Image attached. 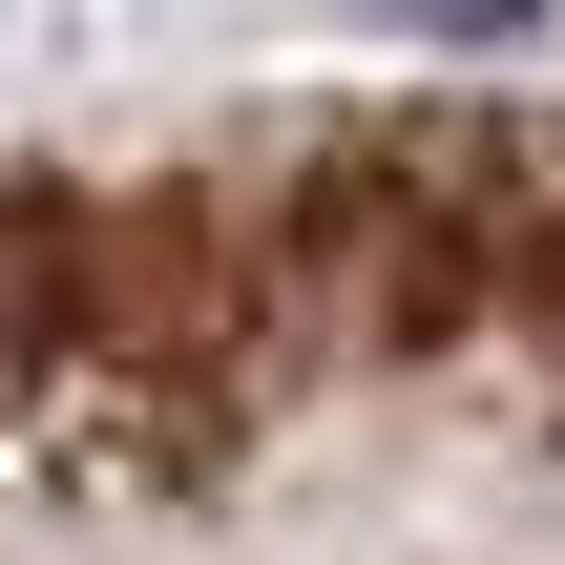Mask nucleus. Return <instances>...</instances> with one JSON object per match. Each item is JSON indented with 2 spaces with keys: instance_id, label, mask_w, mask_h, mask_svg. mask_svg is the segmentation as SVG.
<instances>
[{
  "instance_id": "f257e3e1",
  "label": "nucleus",
  "mask_w": 565,
  "mask_h": 565,
  "mask_svg": "<svg viewBox=\"0 0 565 565\" xmlns=\"http://www.w3.org/2000/svg\"><path fill=\"white\" fill-rule=\"evenodd\" d=\"M0 565H565V105L0 168Z\"/></svg>"
}]
</instances>
